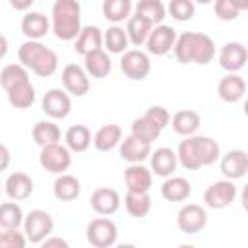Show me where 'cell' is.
<instances>
[{
    "mask_svg": "<svg viewBox=\"0 0 248 248\" xmlns=\"http://www.w3.org/2000/svg\"><path fill=\"white\" fill-rule=\"evenodd\" d=\"M27 238L17 229H0V248H23Z\"/></svg>",
    "mask_w": 248,
    "mask_h": 248,
    "instance_id": "b9f144b4",
    "label": "cell"
},
{
    "mask_svg": "<svg viewBox=\"0 0 248 248\" xmlns=\"http://www.w3.org/2000/svg\"><path fill=\"white\" fill-rule=\"evenodd\" d=\"M2 186H4V184H2V180H0V190H2Z\"/></svg>",
    "mask_w": 248,
    "mask_h": 248,
    "instance_id": "681fc988",
    "label": "cell"
},
{
    "mask_svg": "<svg viewBox=\"0 0 248 248\" xmlns=\"http://www.w3.org/2000/svg\"><path fill=\"white\" fill-rule=\"evenodd\" d=\"M120 70L122 74L132 81H141L151 72V60L149 54L140 48H128L122 52L120 58Z\"/></svg>",
    "mask_w": 248,
    "mask_h": 248,
    "instance_id": "52a82bcc",
    "label": "cell"
},
{
    "mask_svg": "<svg viewBox=\"0 0 248 248\" xmlns=\"http://www.w3.org/2000/svg\"><path fill=\"white\" fill-rule=\"evenodd\" d=\"M207 225V211L198 203H186L178 209L176 215V227L180 232L186 234H198Z\"/></svg>",
    "mask_w": 248,
    "mask_h": 248,
    "instance_id": "30bf717a",
    "label": "cell"
},
{
    "mask_svg": "<svg viewBox=\"0 0 248 248\" xmlns=\"http://www.w3.org/2000/svg\"><path fill=\"white\" fill-rule=\"evenodd\" d=\"M149 163H151V172L157 176H170L174 174L176 167H178V159H176V151H172L170 147H157L155 151L151 149L149 153Z\"/></svg>",
    "mask_w": 248,
    "mask_h": 248,
    "instance_id": "ac0fdd59",
    "label": "cell"
},
{
    "mask_svg": "<svg viewBox=\"0 0 248 248\" xmlns=\"http://www.w3.org/2000/svg\"><path fill=\"white\" fill-rule=\"evenodd\" d=\"M200 124H202V116H200L196 110H192V108L178 110V112H174L172 118H170L172 130H174L178 136H184V138H186V136H194V134L198 132Z\"/></svg>",
    "mask_w": 248,
    "mask_h": 248,
    "instance_id": "484cf974",
    "label": "cell"
},
{
    "mask_svg": "<svg viewBox=\"0 0 248 248\" xmlns=\"http://www.w3.org/2000/svg\"><path fill=\"white\" fill-rule=\"evenodd\" d=\"M50 31V19L41 12H27L21 19V33L31 41H41Z\"/></svg>",
    "mask_w": 248,
    "mask_h": 248,
    "instance_id": "7402d4cb",
    "label": "cell"
},
{
    "mask_svg": "<svg viewBox=\"0 0 248 248\" xmlns=\"http://www.w3.org/2000/svg\"><path fill=\"white\" fill-rule=\"evenodd\" d=\"M192 194V184L184 176H167L161 184V196L167 202H184Z\"/></svg>",
    "mask_w": 248,
    "mask_h": 248,
    "instance_id": "603a6c76",
    "label": "cell"
},
{
    "mask_svg": "<svg viewBox=\"0 0 248 248\" xmlns=\"http://www.w3.org/2000/svg\"><path fill=\"white\" fill-rule=\"evenodd\" d=\"M79 0H54L50 10V31L60 41H74L81 31Z\"/></svg>",
    "mask_w": 248,
    "mask_h": 248,
    "instance_id": "7a4b0ae2",
    "label": "cell"
},
{
    "mask_svg": "<svg viewBox=\"0 0 248 248\" xmlns=\"http://www.w3.org/2000/svg\"><path fill=\"white\" fill-rule=\"evenodd\" d=\"M8 46H10V45H8V39H6V37L0 33V60H2V58L8 54Z\"/></svg>",
    "mask_w": 248,
    "mask_h": 248,
    "instance_id": "7dc6e473",
    "label": "cell"
},
{
    "mask_svg": "<svg viewBox=\"0 0 248 248\" xmlns=\"http://www.w3.org/2000/svg\"><path fill=\"white\" fill-rule=\"evenodd\" d=\"M19 64H23L27 70H31L39 78H50L58 70V54L43 45L41 41L27 39L17 48Z\"/></svg>",
    "mask_w": 248,
    "mask_h": 248,
    "instance_id": "3957f363",
    "label": "cell"
},
{
    "mask_svg": "<svg viewBox=\"0 0 248 248\" xmlns=\"http://www.w3.org/2000/svg\"><path fill=\"white\" fill-rule=\"evenodd\" d=\"M10 2V6L14 8V10H17V12H27L33 4H35V0H8Z\"/></svg>",
    "mask_w": 248,
    "mask_h": 248,
    "instance_id": "bcb514c9",
    "label": "cell"
},
{
    "mask_svg": "<svg viewBox=\"0 0 248 248\" xmlns=\"http://www.w3.org/2000/svg\"><path fill=\"white\" fill-rule=\"evenodd\" d=\"M172 50L180 64H198V66L209 64L217 54V46L213 39L198 31H184L182 35H176Z\"/></svg>",
    "mask_w": 248,
    "mask_h": 248,
    "instance_id": "6da1fadb",
    "label": "cell"
},
{
    "mask_svg": "<svg viewBox=\"0 0 248 248\" xmlns=\"http://www.w3.org/2000/svg\"><path fill=\"white\" fill-rule=\"evenodd\" d=\"M10 161H12L10 149H8L4 143H0V172H2V170H6V169L10 167Z\"/></svg>",
    "mask_w": 248,
    "mask_h": 248,
    "instance_id": "f6af8a7d",
    "label": "cell"
},
{
    "mask_svg": "<svg viewBox=\"0 0 248 248\" xmlns=\"http://www.w3.org/2000/svg\"><path fill=\"white\" fill-rule=\"evenodd\" d=\"M122 140V128L118 124H105L93 134V147L97 151H110Z\"/></svg>",
    "mask_w": 248,
    "mask_h": 248,
    "instance_id": "f546056e",
    "label": "cell"
},
{
    "mask_svg": "<svg viewBox=\"0 0 248 248\" xmlns=\"http://www.w3.org/2000/svg\"><path fill=\"white\" fill-rule=\"evenodd\" d=\"M64 141H66V147L72 153H83V151H87L91 147L93 134L85 124H74V126H70L66 130Z\"/></svg>",
    "mask_w": 248,
    "mask_h": 248,
    "instance_id": "d4e9b609",
    "label": "cell"
},
{
    "mask_svg": "<svg viewBox=\"0 0 248 248\" xmlns=\"http://www.w3.org/2000/svg\"><path fill=\"white\" fill-rule=\"evenodd\" d=\"M194 149H196V155H198V161L202 167H209V165L217 163V159L221 157L219 143L209 136H196L194 134Z\"/></svg>",
    "mask_w": 248,
    "mask_h": 248,
    "instance_id": "83f0119b",
    "label": "cell"
},
{
    "mask_svg": "<svg viewBox=\"0 0 248 248\" xmlns=\"http://www.w3.org/2000/svg\"><path fill=\"white\" fill-rule=\"evenodd\" d=\"M103 16L110 23H122L132 16V0H103Z\"/></svg>",
    "mask_w": 248,
    "mask_h": 248,
    "instance_id": "e575fe53",
    "label": "cell"
},
{
    "mask_svg": "<svg viewBox=\"0 0 248 248\" xmlns=\"http://www.w3.org/2000/svg\"><path fill=\"white\" fill-rule=\"evenodd\" d=\"M31 136H33V141L39 147H45V145H50V143H58L62 140V132H60L58 124H54L52 120H39L33 126Z\"/></svg>",
    "mask_w": 248,
    "mask_h": 248,
    "instance_id": "d6a6232c",
    "label": "cell"
},
{
    "mask_svg": "<svg viewBox=\"0 0 248 248\" xmlns=\"http://www.w3.org/2000/svg\"><path fill=\"white\" fill-rule=\"evenodd\" d=\"M103 48V31L97 25H85L81 27L79 35L74 39V50L81 56H85L91 50Z\"/></svg>",
    "mask_w": 248,
    "mask_h": 248,
    "instance_id": "cb8c5ba5",
    "label": "cell"
},
{
    "mask_svg": "<svg viewBox=\"0 0 248 248\" xmlns=\"http://www.w3.org/2000/svg\"><path fill=\"white\" fill-rule=\"evenodd\" d=\"M221 174L229 180L244 178L248 172V153L244 149H231L221 157Z\"/></svg>",
    "mask_w": 248,
    "mask_h": 248,
    "instance_id": "4fadbf2b",
    "label": "cell"
},
{
    "mask_svg": "<svg viewBox=\"0 0 248 248\" xmlns=\"http://www.w3.org/2000/svg\"><path fill=\"white\" fill-rule=\"evenodd\" d=\"M81 192V182L68 172H62L56 176L54 184H52V194L56 200L60 202H74Z\"/></svg>",
    "mask_w": 248,
    "mask_h": 248,
    "instance_id": "4316f807",
    "label": "cell"
},
{
    "mask_svg": "<svg viewBox=\"0 0 248 248\" xmlns=\"http://www.w3.org/2000/svg\"><path fill=\"white\" fill-rule=\"evenodd\" d=\"M124 182L128 192H149L153 184V172L141 163H130L124 170Z\"/></svg>",
    "mask_w": 248,
    "mask_h": 248,
    "instance_id": "2e32d148",
    "label": "cell"
},
{
    "mask_svg": "<svg viewBox=\"0 0 248 248\" xmlns=\"http://www.w3.org/2000/svg\"><path fill=\"white\" fill-rule=\"evenodd\" d=\"M85 236H87V242L91 246L108 248V246L116 244L118 229H116V223L112 219H108L107 215H101V217H95V219H91L87 223Z\"/></svg>",
    "mask_w": 248,
    "mask_h": 248,
    "instance_id": "5b68a950",
    "label": "cell"
},
{
    "mask_svg": "<svg viewBox=\"0 0 248 248\" xmlns=\"http://www.w3.org/2000/svg\"><path fill=\"white\" fill-rule=\"evenodd\" d=\"M134 14H140L153 25H157L163 23V19L167 17V6L161 0H140L134 8Z\"/></svg>",
    "mask_w": 248,
    "mask_h": 248,
    "instance_id": "74e56055",
    "label": "cell"
},
{
    "mask_svg": "<svg viewBox=\"0 0 248 248\" xmlns=\"http://www.w3.org/2000/svg\"><path fill=\"white\" fill-rule=\"evenodd\" d=\"M176 41V31L170 25L165 23H157L151 27L147 39H145V48L147 54H155V56H165L172 50Z\"/></svg>",
    "mask_w": 248,
    "mask_h": 248,
    "instance_id": "9c48e42d",
    "label": "cell"
},
{
    "mask_svg": "<svg viewBox=\"0 0 248 248\" xmlns=\"http://www.w3.org/2000/svg\"><path fill=\"white\" fill-rule=\"evenodd\" d=\"M118 151H120V157L128 163H143L145 159H149V153H151V143L149 141H143L136 136H126L124 140H120L118 143Z\"/></svg>",
    "mask_w": 248,
    "mask_h": 248,
    "instance_id": "e0dca14e",
    "label": "cell"
},
{
    "mask_svg": "<svg viewBox=\"0 0 248 248\" xmlns=\"http://www.w3.org/2000/svg\"><path fill=\"white\" fill-rule=\"evenodd\" d=\"M83 70L87 72L89 78H95V79L107 78L112 70V62L108 58V52L105 48H97V50L87 52L83 56Z\"/></svg>",
    "mask_w": 248,
    "mask_h": 248,
    "instance_id": "44dd1931",
    "label": "cell"
},
{
    "mask_svg": "<svg viewBox=\"0 0 248 248\" xmlns=\"http://www.w3.org/2000/svg\"><path fill=\"white\" fill-rule=\"evenodd\" d=\"M130 46V41H128V35L124 31V27H120L118 23H112L105 33H103V48L107 52H112V54H122L124 50H128Z\"/></svg>",
    "mask_w": 248,
    "mask_h": 248,
    "instance_id": "4dcf8cb0",
    "label": "cell"
},
{
    "mask_svg": "<svg viewBox=\"0 0 248 248\" xmlns=\"http://www.w3.org/2000/svg\"><path fill=\"white\" fill-rule=\"evenodd\" d=\"M124 207L136 219L147 217L149 211H151V196H149V192H126Z\"/></svg>",
    "mask_w": 248,
    "mask_h": 248,
    "instance_id": "836d02e7",
    "label": "cell"
},
{
    "mask_svg": "<svg viewBox=\"0 0 248 248\" xmlns=\"http://www.w3.org/2000/svg\"><path fill=\"white\" fill-rule=\"evenodd\" d=\"M6 95H8V103L14 108H29L35 103V87H33L31 79L21 81V83L10 87L6 91Z\"/></svg>",
    "mask_w": 248,
    "mask_h": 248,
    "instance_id": "1f68e13d",
    "label": "cell"
},
{
    "mask_svg": "<svg viewBox=\"0 0 248 248\" xmlns=\"http://www.w3.org/2000/svg\"><path fill=\"white\" fill-rule=\"evenodd\" d=\"M41 108L46 116H50L52 120H62L70 114L72 110V99H70V93L66 89H58V87H52L48 89L45 95H43V101H41Z\"/></svg>",
    "mask_w": 248,
    "mask_h": 248,
    "instance_id": "8fae6325",
    "label": "cell"
},
{
    "mask_svg": "<svg viewBox=\"0 0 248 248\" xmlns=\"http://www.w3.org/2000/svg\"><path fill=\"white\" fill-rule=\"evenodd\" d=\"M41 246H45V248H54V246H58V248H68V242L64 240V238H60V236H46L43 242H41Z\"/></svg>",
    "mask_w": 248,
    "mask_h": 248,
    "instance_id": "ee69618b",
    "label": "cell"
},
{
    "mask_svg": "<svg viewBox=\"0 0 248 248\" xmlns=\"http://www.w3.org/2000/svg\"><path fill=\"white\" fill-rule=\"evenodd\" d=\"M39 165L46 172L62 174L72 165V151L66 145H62L60 141L45 145V147H41V153H39Z\"/></svg>",
    "mask_w": 248,
    "mask_h": 248,
    "instance_id": "8992f818",
    "label": "cell"
},
{
    "mask_svg": "<svg viewBox=\"0 0 248 248\" xmlns=\"http://www.w3.org/2000/svg\"><path fill=\"white\" fill-rule=\"evenodd\" d=\"M27 79H29V70L23 64H8L0 72V85L4 87V91Z\"/></svg>",
    "mask_w": 248,
    "mask_h": 248,
    "instance_id": "ab89813d",
    "label": "cell"
},
{
    "mask_svg": "<svg viewBox=\"0 0 248 248\" xmlns=\"http://www.w3.org/2000/svg\"><path fill=\"white\" fill-rule=\"evenodd\" d=\"M62 85L74 97H83L89 93L91 81L87 72L78 64H66L62 70Z\"/></svg>",
    "mask_w": 248,
    "mask_h": 248,
    "instance_id": "7c38bea8",
    "label": "cell"
},
{
    "mask_svg": "<svg viewBox=\"0 0 248 248\" xmlns=\"http://www.w3.org/2000/svg\"><path fill=\"white\" fill-rule=\"evenodd\" d=\"M236 200V186L234 180L223 178L209 184L203 192V203L211 209H225Z\"/></svg>",
    "mask_w": 248,
    "mask_h": 248,
    "instance_id": "ba28073f",
    "label": "cell"
},
{
    "mask_svg": "<svg viewBox=\"0 0 248 248\" xmlns=\"http://www.w3.org/2000/svg\"><path fill=\"white\" fill-rule=\"evenodd\" d=\"M54 231V219L45 209H33L23 217V234L27 242L41 244Z\"/></svg>",
    "mask_w": 248,
    "mask_h": 248,
    "instance_id": "277c9868",
    "label": "cell"
},
{
    "mask_svg": "<svg viewBox=\"0 0 248 248\" xmlns=\"http://www.w3.org/2000/svg\"><path fill=\"white\" fill-rule=\"evenodd\" d=\"M161 132H163V130H161L153 120H149L145 114L132 120V130H130V134L136 136V138H140V140H143V141L153 143V141L161 136Z\"/></svg>",
    "mask_w": 248,
    "mask_h": 248,
    "instance_id": "f35d334b",
    "label": "cell"
},
{
    "mask_svg": "<svg viewBox=\"0 0 248 248\" xmlns=\"http://www.w3.org/2000/svg\"><path fill=\"white\" fill-rule=\"evenodd\" d=\"M167 14L176 21H190L196 14L194 0H170L167 6Z\"/></svg>",
    "mask_w": 248,
    "mask_h": 248,
    "instance_id": "60d3db41",
    "label": "cell"
},
{
    "mask_svg": "<svg viewBox=\"0 0 248 248\" xmlns=\"http://www.w3.org/2000/svg\"><path fill=\"white\" fill-rule=\"evenodd\" d=\"M248 10V0H213V12L223 21H234Z\"/></svg>",
    "mask_w": 248,
    "mask_h": 248,
    "instance_id": "d590c367",
    "label": "cell"
},
{
    "mask_svg": "<svg viewBox=\"0 0 248 248\" xmlns=\"http://www.w3.org/2000/svg\"><path fill=\"white\" fill-rule=\"evenodd\" d=\"M246 60H248V50L238 41L225 43L219 50V66L227 72H240L246 66Z\"/></svg>",
    "mask_w": 248,
    "mask_h": 248,
    "instance_id": "5bb4252c",
    "label": "cell"
},
{
    "mask_svg": "<svg viewBox=\"0 0 248 248\" xmlns=\"http://www.w3.org/2000/svg\"><path fill=\"white\" fill-rule=\"evenodd\" d=\"M145 116H147L149 120H153L161 130L167 128V124L170 122V114H169V110H167L163 105H151V107L145 110Z\"/></svg>",
    "mask_w": 248,
    "mask_h": 248,
    "instance_id": "7bdbcfd3",
    "label": "cell"
},
{
    "mask_svg": "<svg viewBox=\"0 0 248 248\" xmlns=\"http://www.w3.org/2000/svg\"><path fill=\"white\" fill-rule=\"evenodd\" d=\"M120 194L114 188H97L91 198H89V205L97 215H114L120 209Z\"/></svg>",
    "mask_w": 248,
    "mask_h": 248,
    "instance_id": "9a60e30c",
    "label": "cell"
},
{
    "mask_svg": "<svg viewBox=\"0 0 248 248\" xmlns=\"http://www.w3.org/2000/svg\"><path fill=\"white\" fill-rule=\"evenodd\" d=\"M151 27H153V23L149 21V19H145L143 16H140V14H134V16H130L128 19H126V35H128V41H130V45H134V46H143L145 45V39H147V35H149V31H151Z\"/></svg>",
    "mask_w": 248,
    "mask_h": 248,
    "instance_id": "f1b7e54d",
    "label": "cell"
},
{
    "mask_svg": "<svg viewBox=\"0 0 248 248\" xmlns=\"http://www.w3.org/2000/svg\"><path fill=\"white\" fill-rule=\"evenodd\" d=\"M23 209L17 202L10 200L0 203V229H19L23 225Z\"/></svg>",
    "mask_w": 248,
    "mask_h": 248,
    "instance_id": "8d00e7d4",
    "label": "cell"
},
{
    "mask_svg": "<svg viewBox=\"0 0 248 248\" xmlns=\"http://www.w3.org/2000/svg\"><path fill=\"white\" fill-rule=\"evenodd\" d=\"M217 93L225 103H238L246 93V81L242 76H238V72H229L219 79Z\"/></svg>",
    "mask_w": 248,
    "mask_h": 248,
    "instance_id": "ffe728a7",
    "label": "cell"
},
{
    "mask_svg": "<svg viewBox=\"0 0 248 248\" xmlns=\"http://www.w3.org/2000/svg\"><path fill=\"white\" fill-rule=\"evenodd\" d=\"M33 178L27 172H12L4 182V192L14 202H23L33 194Z\"/></svg>",
    "mask_w": 248,
    "mask_h": 248,
    "instance_id": "d6986e66",
    "label": "cell"
},
{
    "mask_svg": "<svg viewBox=\"0 0 248 248\" xmlns=\"http://www.w3.org/2000/svg\"><path fill=\"white\" fill-rule=\"evenodd\" d=\"M211 2H213V0H194V4H203V6H205V4H211Z\"/></svg>",
    "mask_w": 248,
    "mask_h": 248,
    "instance_id": "c3c4849f",
    "label": "cell"
}]
</instances>
